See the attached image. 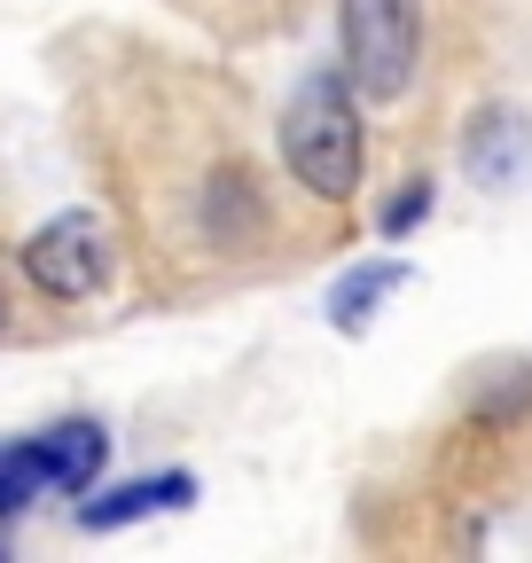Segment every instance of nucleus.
Wrapping results in <instances>:
<instances>
[{"mask_svg": "<svg viewBox=\"0 0 532 563\" xmlns=\"http://www.w3.org/2000/svg\"><path fill=\"white\" fill-rule=\"evenodd\" d=\"M282 165L321 203H345L361 188V95H353L345 70L298 79V95L282 110Z\"/></svg>", "mask_w": 532, "mask_h": 563, "instance_id": "1", "label": "nucleus"}, {"mask_svg": "<svg viewBox=\"0 0 532 563\" xmlns=\"http://www.w3.org/2000/svg\"><path fill=\"white\" fill-rule=\"evenodd\" d=\"M337 47L361 102H399L423 63V0H337Z\"/></svg>", "mask_w": 532, "mask_h": 563, "instance_id": "2", "label": "nucleus"}, {"mask_svg": "<svg viewBox=\"0 0 532 563\" xmlns=\"http://www.w3.org/2000/svg\"><path fill=\"white\" fill-rule=\"evenodd\" d=\"M24 274H32V290L55 298V306L95 298L110 282V235H102V220H95V211H63V220H47L24 243Z\"/></svg>", "mask_w": 532, "mask_h": 563, "instance_id": "3", "label": "nucleus"}, {"mask_svg": "<svg viewBox=\"0 0 532 563\" xmlns=\"http://www.w3.org/2000/svg\"><path fill=\"white\" fill-rule=\"evenodd\" d=\"M462 173H470L478 188H494V196L524 188V180H532V118L509 110V102L478 110L470 133H462Z\"/></svg>", "mask_w": 532, "mask_h": 563, "instance_id": "4", "label": "nucleus"}, {"mask_svg": "<svg viewBox=\"0 0 532 563\" xmlns=\"http://www.w3.org/2000/svg\"><path fill=\"white\" fill-rule=\"evenodd\" d=\"M196 501V477L188 470H157V477H133V485H110L102 501L79 509L87 532H118V525H142V517H165V509H188Z\"/></svg>", "mask_w": 532, "mask_h": 563, "instance_id": "5", "label": "nucleus"}, {"mask_svg": "<svg viewBox=\"0 0 532 563\" xmlns=\"http://www.w3.org/2000/svg\"><path fill=\"white\" fill-rule=\"evenodd\" d=\"M40 446V470H47V485L55 493H95V477H102V462H110V431L95 415H79V422H55L47 439H32Z\"/></svg>", "mask_w": 532, "mask_h": 563, "instance_id": "6", "label": "nucleus"}, {"mask_svg": "<svg viewBox=\"0 0 532 563\" xmlns=\"http://www.w3.org/2000/svg\"><path fill=\"white\" fill-rule=\"evenodd\" d=\"M399 282H408V266H399V258H368V266H353L337 290H329V321H337L345 336H361V329L376 321V306L399 290Z\"/></svg>", "mask_w": 532, "mask_h": 563, "instance_id": "7", "label": "nucleus"}, {"mask_svg": "<svg viewBox=\"0 0 532 563\" xmlns=\"http://www.w3.org/2000/svg\"><path fill=\"white\" fill-rule=\"evenodd\" d=\"M47 493V470H40V446H0V517H24Z\"/></svg>", "mask_w": 532, "mask_h": 563, "instance_id": "8", "label": "nucleus"}, {"mask_svg": "<svg viewBox=\"0 0 532 563\" xmlns=\"http://www.w3.org/2000/svg\"><path fill=\"white\" fill-rule=\"evenodd\" d=\"M423 211H431V180H415V188H408V196H399V203H391V211H384V235H408V228H415V220H423Z\"/></svg>", "mask_w": 532, "mask_h": 563, "instance_id": "9", "label": "nucleus"}, {"mask_svg": "<svg viewBox=\"0 0 532 563\" xmlns=\"http://www.w3.org/2000/svg\"><path fill=\"white\" fill-rule=\"evenodd\" d=\"M0 329H9V298H0Z\"/></svg>", "mask_w": 532, "mask_h": 563, "instance_id": "10", "label": "nucleus"}]
</instances>
